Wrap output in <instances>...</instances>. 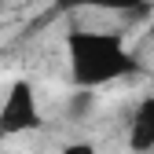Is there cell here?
<instances>
[{
  "instance_id": "6da1fadb",
  "label": "cell",
  "mask_w": 154,
  "mask_h": 154,
  "mask_svg": "<svg viewBox=\"0 0 154 154\" xmlns=\"http://www.w3.org/2000/svg\"><path fill=\"white\" fill-rule=\"evenodd\" d=\"M63 48H66V77L77 92H95L114 81H128V77L143 73L140 55L118 33H106V29L73 26Z\"/></svg>"
},
{
  "instance_id": "7a4b0ae2",
  "label": "cell",
  "mask_w": 154,
  "mask_h": 154,
  "mask_svg": "<svg viewBox=\"0 0 154 154\" xmlns=\"http://www.w3.org/2000/svg\"><path fill=\"white\" fill-rule=\"evenodd\" d=\"M41 125H44V110H41L37 85L29 77H15L4 88V99H0V140L37 132Z\"/></svg>"
},
{
  "instance_id": "3957f363",
  "label": "cell",
  "mask_w": 154,
  "mask_h": 154,
  "mask_svg": "<svg viewBox=\"0 0 154 154\" xmlns=\"http://www.w3.org/2000/svg\"><path fill=\"white\" fill-rule=\"evenodd\" d=\"M128 150L132 154H150L154 150V92L132 106L128 118Z\"/></svg>"
},
{
  "instance_id": "277c9868",
  "label": "cell",
  "mask_w": 154,
  "mask_h": 154,
  "mask_svg": "<svg viewBox=\"0 0 154 154\" xmlns=\"http://www.w3.org/2000/svg\"><path fill=\"white\" fill-rule=\"evenodd\" d=\"M150 0H55V11H114V15H136L147 11Z\"/></svg>"
},
{
  "instance_id": "5b68a950",
  "label": "cell",
  "mask_w": 154,
  "mask_h": 154,
  "mask_svg": "<svg viewBox=\"0 0 154 154\" xmlns=\"http://www.w3.org/2000/svg\"><path fill=\"white\" fill-rule=\"evenodd\" d=\"M59 154H99V150H95V143H88V140H70V143H63Z\"/></svg>"
},
{
  "instance_id": "8992f818",
  "label": "cell",
  "mask_w": 154,
  "mask_h": 154,
  "mask_svg": "<svg viewBox=\"0 0 154 154\" xmlns=\"http://www.w3.org/2000/svg\"><path fill=\"white\" fill-rule=\"evenodd\" d=\"M0 11H4V0H0Z\"/></svg>"
}]
</instances>
